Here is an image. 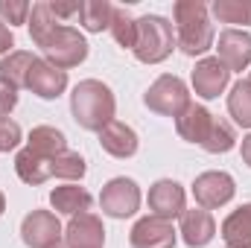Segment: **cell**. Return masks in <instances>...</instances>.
<instances>
[{"instance_id": "17", "label": "cell", "mask_w": 251, "mask_h": 248, "mask_svg": "<svg viewBox=\"0 0 251 248\" xmlns=\"http://www.w3.org/2000/svg\"><path fill=\"white\" fill-rule=\"evenodd\" d=\"M210 125H213V114H210L204 105H196V102H190L187 108L181 111V117H176L178 134H181L187 143H199V146L204 143Z\"/></svg>"}, {"instance_id": "7", "label": "cell", "mask_w": 251, "mask_h": 248, "mask_svg": "<svg viewBox=\"0 0 251 248\" xmlns=\"http://www.w3.org/2000/svg\"><path fill=\"white\" fill-rule=\"evenodd\" d=\"M237 193V181L222 173V170H210V173H201L196 175L193 181V196H196V204L204 207V210H219L225 207Z\"/></svg>"}, {"instance_id": "35", "label": "cell", "mask_w": 251, "mask_h": 248, "mask_svg": "<svg viewBox=\"0 0 251 248\" xmlns=\"http://www.w3.org/2000/svg\"><path fill=\"white\" fill-rule=\"evenodd\" d=\"M240 155H243V161H246V164L251 167V131L246 134V137H243V146H240Z\"/></svg>"}, {"instance_id": "15", "label": "cell", "mask_w": 251, "mask_h": 248, "mask_svg": "<svg viewBox=\"0 0 251 248\" xmlns=\"http://www.w3.org/2000/svg\"><path fill=\"white\" fill-rule=\"evenodd\" d=\"M178 219H181L178 234L184 237V243H187L190 248L210 246V240L216 237V222H213L210 210H204V207H190V210H184Z\"/></svg>"}, {"instance_id": "36", "label": "cell", "mask_w": 251, "mask_h": 248, "mask_svg": "<svg viewBox=\"0 0 251 248\" xmlns=\"http://www.w3.org/2000/svg\"><path fill=\"white\" fill-rule=\"evenodd\" d=\"M3 210H6V198H3V193H0V216H3Z\"/></svg>"}, {"instance_id": "31", "label": "cell", "mask_w": 251, "mask_h": 248, "mask_svg": "<svg viewBox=\"0 0 251 248\" xmlns=\"http://www.w3.org/2000/svg\"><path fill=\"white\" fill-rule=\"evenodd\" d=\"M21 143V125L9 117H0V152H12Z\"/></svg>"}, {"instance_id": "26", "label": "cell", "mask_w": 251, "mask_h": 248, "mask_svg": "<svg viewBox=\"0 0 251 248\" xmlns=\"http://www.w3.org/2000/svg\"><path fill=\"white\" fill-rule=\"evenodd\" d=\"M62 21L53 15V9H50V3L47 0H41V3H32V12H29V21H26V26H29V35H32V41H35V47L59 26Z\"/></svg>"}, {"instance_id": "2", "label": "cell", "mask_w": 251, "mask_h": 248, "mask_svg": "<svg viewBox=\"0 0 251 248\" xmlns=\"http://www.w3.org/2000/svg\"><path fill=\"white\" fill-rule=\"evenodd\" d=\"M70 111L73 120L82 125L85 131H102L105 125L114 120L117 111V99L111 94V88L100 79H82L73 94H70Z\"/></svg>"}, {"instance_id": "23", "label": "cell", "mask_w": 251, "mask_h": 248, "mask_svg": "<svg viewBox=\"0 0 251 248\" xmlns=\"http://www.w3.org/2000/svg\"><path fill=\"white\" fill-rule=\"evenodd\" d=\"M32 62H35L32 53H26V50H12V53L3 56V62H0V76L9 79L15 88H26V76H29Z\"/></svg>"}, {"instance_id": "14", "label": "cell", "mask_w": 251, "mask_h": 248, "mask_svg": "<svg viewBox=\"0 0 251 248\" xmlns=\"http://www.w3.org/2000/svg\"><path fill=\"white\" fill-rule=\"evenodd\" d=\"M26 88L41 99H59L67 91V73L44 59H35L29 67V76H26Z\"/></svg>"}, {"instance_id": "37", "label": "cell", "mask_w": 251, "mask_h": 248, "mask_svg": "<svg viewBox=\"0 0 251 248\" xmlns=\"http://www.w3.org/2000/svg\"><path fill=\"white\" fill-rule=\"evenodd\" d=\"M50 248H67V246H64V240H62V243H56V246H50Z\"/></svg>"}, {"instance_id": "33", "label": "cell", "mask_w": 251, "mask_h": 248, "mask_svg": "<svg viewBox=\"0 0 251 248\" xmlns=\"http://www.w3.org/2000/svg\"><path fill=\"white\" fill-rule=\"evenodd\" d=\"M50 9L62 24L67 18H79V3H50Z\"/></svg>"}, {"instance_id": "18", "label": "cell", "mask_w": 251, "mask_h": 248, "mask_svg": "<svg viewBox=\"0 0 251 248\" xmlns=\"http://www.w3.org/2000/svg\"><path fill=\"white\" fill-rule=\"evenodd\" d=\"M219 234L228 248H251V201L240 204L234 213L225 216Z\"/></svg>"}, {"instance_id": "16", "label": "cell", "mask_w": 251, "mask_h": 248, "mask_svg": "<svg viewBox=\"0 0 251 248\" xmlns=\"http://www.w3.org/2000/svg\"><path fill=\"white\" fill-rule=\"evenodd\" d=\"M100 146H102L111 158H120V161H126V158L137 155L140 140H137V131H134L131 125L120 123V120H111V123L100 131Z\"/></svg>"}, {"instance_id": "24", "label": "cell", "mask_w": 251, "mask_h": 248, "mask_svg": "<svg viewBox=\"0 0 251 248\" xmlns=\"http://www.w3.org/2000/svg\"><path fill=\"white\" fill-rule=\"evenodd\" d=\"M234 146H237V131H234V125L228 123V120H222V117H213V125H210V131H207L201 149L210 152V155H225V152H231Z\"/></svg>"}, {"instance_id": "32", "label": "cell", "mask_w": 251, "mask_h": 248, "mask_svg": "<svg viewBox=\"0 0 251 248\" xmlns=\"http://www.w3.org/2000/svg\"><path fill=\"white\" fill-rule=\"evenodd\" d=\"M15 105H18V88L0 76V117H6Z\"/></svg>"}, {"instance_id": "19", "label": "cell", "mask_w": 251, "mask_h": 248, "mask_svg": "<svg viewBox=\"0 0 251 248\" xmlns=\"http://www.w3.org/2000/svg\"><path fill=\"white\" fill-rule=\"evenodd\" d=\"M15 173H18V178L24 184L38 187V184H44L47 178H53V161H47V158H41V155H35V152H29L24 146L15 155Z\"/></svg>"}, {"instance_id": "30", "label": "cell", "mask_w": 251, "mask_h": 248, "mask_svg": "<svg viewBox=\"0 0 251 248\" xmlns=\"http://www.w3.org/2000/svg\"><path fill=\"white\" fill-rule=\"evenodd\" d=\"M29 12H32V6L26 0H0V18L9 21L12 26L26 24L29 21Z\"/></svg>"}, {"instance_id": "29", "label": "cell", "mask_w": 251, "mask_h": 248, "mask_svg": "<svg viewBox=\"0 0 251 248\" xmlns=\"http://www.w3.org/2000/svg\"><path fill=\"white\" fill-rule=\"evenodd\" d=\"M53 175L64 181H79L85 175V158L79 152H62L59 158H53Z\"/></svg>"}, {"instance_id": "11", "label": "cell", "mask_w": 251, "mask_h": 248, "mask_svg": "<svg viewBox=\"0 0 251 248\" xmlns=\"http://www.w3.org/2000/svg\"><path fill=\"white\" fill-rule=\"evenodd\" d=\"M216 59L225 64L231 73H243L251 64V35L246 29H222L216 41Z\"/></svg>"}, {"instance_id": "28", "label": "cell", "mask_w": 251, "mask_h": 248, "mask_svg": "<svg viewBox=\"0 0 251 248\" xmlns=\"http://www.w3.org/2000/svg\"><path fill=\"white\" fill-rule=\"evenodd\" d=\"M111 35H114V41L126 47V50H131L134 47V38H137V24H134V18L120 9V6H114V15H111Z\"/></svg>"}, {"instance_id": "9", "label": "cell", "mask_w": 251, "mask_h": 248, "mask_svg": "<svg viewBox=\"0 0 251 248\" xmlns=\"http://www.w3.org/2000/svg\"><path fill=\"white\" fill-rule=\"evenodd\" d=\"M190 82H193L196 97H201V99H216V97L228 88V82H231V70L219 62L216 56H204V59L196 62Z\"/></svg>"}, {"instance_id": "21", "label": "cell", "mask_w": 251, "mask_h": 248, "mask_svg": "<svg viewBox=\"0 0 251 248\" xmlns=\"http://www.w3.org/2000/svg\"><path fill=\"white\" fill-rule=\"evenodd\" d=\"M26 149L35 152V155H41V158H47V161H53L62 152H67V137H64L59 128H53V125H35L29 131Z\"/></svg>"}, {"instance_id": "27", "label": "cell", "mask_w": 251, "mask_h": 248, "mask_svg": "<svg viewBox=\"0 0 251 248\" xmlns=\"http://www.w3.org/2000/svg\"><path fill=\"white\" fill-rule=\"evenodd\" d=\"M219 24H243L251 26V0H213L210 6Z\"/></svg>"}, {"instance_id": "10", "label": "cell", "mask_w": 251, "mask_h": 248, "mask_svg": "<svg viewBox=\"0 0 251 248\" xmlns=\"http://www.w3.org/2000/svg\"><path fill=\"white\" fill-rule=\"evenodd\" d=\"M176 228L170 219H158V216H143L134 222L128 243L131 248H176Z\"/></svg>"}, {"instance_id": "3", "label": "cell", "mask_w": 251, "mask_h": 248, "mask_svg": "<svg viewBox=\"0 0 251 248\" xmlns=\"http://www.w3.org/2000/svg\"><path fill=\"white\" fill-rule=\"evenodd\" d=\"M137 24V38H134V59L143 64H161L173 56L176 50V29L167 18L161 15H143L134 21Z\"/></svg>"}, {"instance_id": "38", "label": "cell", "mask_w": 251, "mask_h": 248, "mask_svg": "<svg viewBox=\"0 0 251 248\" xmlns=\"http://www.w3.org/2000/svg\"><path fill=\"white\" fill-rule=\"evenodd\" d=\"M249 82H251V76H249Z\"/></svg>"}, {"instance_id": "34", "label": "cell", "mask_w": 251, "mask_h": 248, "mask_svg": "<svg viewBox=\"0 0 251 248\" xmlns=\"http://www.w3.org/2000/svg\"><path fill=\"white\" fill-rule=\"evenodd\" d=\"M12 47H15V35H12V29L0 21V56L12 53Z\"/></svg>"}, {"instance_id": "13", "label": "cell", "mask_w": 251, "mask_h": 248, "mask_svg": "<svg viewBox=\"0 0 251 248\" xmlns=\"http://www.w3.org/2000/svg\"><path fill=\"white\" fill-rule=\"evenodd\" d=\"M64 246L67 248H102L105 246V228L97 213H79L70 216L64 228Z\"/></svg>"}, {"instance_id": "22", "label": "cell", "mask_w": 251, "mask_h": 248, "mask_svg": "<svg viewBox=\"0 0 251 248\" xmlns=\"http://www.w3.org/2000/svg\"><path fill=\"white\" fill-rule=\"evenodd\" d=\"M111 15H114V6L108 0H82L79 3V24L88 32L108 29L111 26Z\"/></svg>"}, {"instance_id": "12", "label": "cell", "mask_w": 251, "mask_h": 248, "mask_svg": "<svg viewBox=\"0 0 251 248\" xmlns=\"http://www.w3.org/2000/svg\"><path fill=\"white\" fill-rule=\"evenodd\" d=\"M149 210H152V216H158V219H176V216H181L187 207H184V201H187V196H184V187L178 184V181H173V178H161V181H155V184L149 187Z\"/></svg>"}, {"instance_id": "1", "label": "cell", "mask_w": 251, "mask_h": 248, "mask_svg": "<svg viewBox=\"0 0 251 248\" xmlns=\"http://www.w3.org/2000/svg\"><path fill=\"white\" fill-rule=\"evenodd\" d=\"M173 18H176V47H181L184 56L196 59L213 47L216 32L204 0H178L173 6Z\"/></svg>"}, {"instance_id": "25", "label": "cell", "mask_w": 251, "mask_h": 248, "mask_svg": "<svg viewBox=\"0 0 251 248\" xmlns=\"http://www.w3.org/2000/svg\"><path fill=\"white\" fill-rule=\"evenodd\" d=\"M228 114L234 117V123L251 128V82L249 79H240L231 94H228Z\"/></svg>"}, {"instance_id": "4", "label": "cell", "mask_w": 251, "mask_h": 248, "mask_svg": "<svg viewBox=\"0 0 251 248\" xmlns=\"http://www.w3.org/2000/svg\"><path fill=\"white\" fill-rule=\"evenodd\" d=\"M38 47H41V53H44V62H50L53 67H59L64 73L88 59V41H85V35H82L76 26H70V24H59Z\"/></svg>"}, {"instance_id": "6", "label": "cell", "mask_w": 251, "mask_h": 248, "mask_svg": "<svg viewBox=\"0 0 251 248\" xmlns=\"http://www.w3.org/2000/svg\"><path fill=\"white\" fill-rule=\"evenodd\" d=\"M100 207L111 219H128L140 210V187L131 178H111L100 193Z\"/></svg>"}, {"instance_id": "8", "label": "cell", "mask_w": 251, "mask_h": 248, "mask_svg": "<svg viewBox=\"0 0 251 248\" xmlns=\"http://www.w3.org/2000/svg\"><path fill=\"white\" fill-rule=\"evenodd\" d=\"M62 237H64L62 222L50 210H32L21 222V240L29 248H50L56 243H62Z\"/></svg>"}, {"instance_id": "20", "label": "cell", "mask_w": 251, "mask_h": 248, "mask_svg": "<svg viewBox=\"0 0 251 248\" xmlns=\"http://www.w3.org/2000/svg\"><path fill=\"white\" fill-rule=\"evenodd\" d=\"M50 204L62 216H79V213H88L91 210V193L85 187L64 184V187H56L50 193Z\"/></svg>"}, {"instance_id": "5", "label": "cell", "mask_w": 251, "mask_h": 248, "mask_svg": "<svg viewBox=\"0 0 251 248\" xmlns=\"http://www.w3.org/2000/svg\"><path fill=\"white\" fill-rule=\"evenodd\" d=\"M143 102H146L149 111H155L161 117H181V111L190 105V91L178 76L164 73L149 85Z\"/></svg>"}]
</instances>
